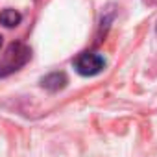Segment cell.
<instances>
[{"label": "cell", "mask_w": 157, "mask_h": 157, "mask_svg": "<svg viewBox=\"0 0 157 157\" xmlns=\"http://www.w3.org/2000/svg\"><path fill=\"white\" fill-rule=\"evenodd\" d=\"M155 30H157V28H155Z\"/></svg>", "instance_id": "cell-6"}, {"label": "cell", "mask_w": 157, "mask_h": 157, "mask_svg": "<svg viewBox=\"0 0 157 157\" xmlns=\"http://www.w3.org/2000/svg\"><path fill=\"white\" fill-rule=\"evenodd\" d=\"M30 59H32V48L26 43L22 41L11 43L2 54V59H0V78L11 76L13 72L21 70Z\"/></svg>", "instance_id": "cell-1"}, {"label": "cell", "mask_w": 157, "mask_h": 157, "mask_svg": "<svg viewBox=\"0 0 157 157\" xmlns=\"http://www.w3.org/2000/svg\"><path fill=\"white\" fill-rule=\"evenodd\" d=\"M67 83H68V80H67V76L63 72H52V74L44 76L41 80V87L50 91V93H57V91L65 89Z\"/></svg>", "instance_id": "cell-3"}, {"label": "cell", "mask_w": 157, "mask_h": 157, "mask_svg": "<svg viewBox=\"0 0 157 157\" xmlns=\"http://www.w3.org/2000/svg\"><path fill=\"white\" fill-rule=\"evenodd\" d=\"M74 68L80 76H96L105 68V57L98 52H82L74 59Z\"/></svg>", "instance_id": "cell-2"}, {"label": "cell", "mask_w": 157, "mask_h": 157, "mask_svg": "<svg viewBox=\"0 0 157 157\" xmlns=\"http://www.w3.org/2000/svg\"><path fill=\"white\" fill-rule=\"evenodd\" d=\"M0 46H2V37H0Z\"/></svg>", "instance_id": "cell-5"}, {"label": "cell", "mask_w": 157, "mask_h": 157, "mask_svg": "<svg viewBox=\"0 0 157 157\" xmlns=\"http://www.w3.org/2000/svg\"><path fill=\"white\" fill-rule=\"evenodd\" d=\"M21 13L19 11H15V10H11V8H8V10H4L2 13H0V24L2 26H6V28H15V26H19L21 24Z\"/></svg>", "instance_id": "cell-4"}]
</instances>
